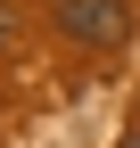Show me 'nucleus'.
I'll return each mask as SVG.
<instances>
[{
    "mask_svg": "<svg viewBox=\"0 0 140 148\" xmlns=\"http://www.w3.org/2000/svg\"><path fill=\"white\" fill-rule=\"evenodd\" d=\"M49 16L82 49H124L132 41V0H49Z\"/></svg>",
    "mask_w": 140,
    "mask_h": 148,
    "instance_id": "1",
    "label": "nucleus"
},
{
    "mask_svg": "<svg viewBox=\"0 0 140 148\" xmlns=\"http://www.w3.org/2000/svg\"><path fill=\"white\" fill-rule=\"evenodd\" d=\"M8 33H16V16H8V0H0V41H8Z\"/></svg>",
    "mask_w": 140,
    "mask_h": 148,
    "instance_id": "2",
    "label": "nucleus"
},
{
    "mask_svg": "<svg viewBox=\"0 0 140 148\" xmlns=\"http://www.w3.org/2000/svg\"><path fill=\"white\" fill-rule=\"evenodd\" d=\"M124 148H140V132H124Z\"/></svg>",
    "mask_w": 140,
    "mask_h": 148,
    "instance_id": "3",
    "label": "nucleus"
}]
</instances>
